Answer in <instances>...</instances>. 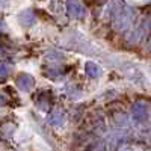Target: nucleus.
<instances>
[{
	"label": "nucleus",
	"mask_w": 151,
	"mask_h": 151,
	"mask_svg": "<svg viewBox=\"0 0 151 151\" xmlns=\"http://www.w3.org/2000/svg\"><path fill=\"white\" fill-rule=\"evenodd\" d=\"M67 12L71 18H82L86 14L85 8L77 2V0H68L67 2Z\"/></svg>",
	"instance_id": "f257e3e1"
},
{
	"label": "nucleus",
	"mask_w": 151,
	"mask_h": 151,
	"mask_svg": "<svg viewBox=\"0 0 151 151\" xmlns=\"http://www.w3.org/2000/svg\"><path fill=\"white\" fill-rule=\"evenodd\" d=\"M15 85H17V88L20 91L27 92V91H30L33 88L35 80H33L32 76H29V74H21V76H18V77L15 79Z\"/></svg>",
	"instance_id": "f03ea898"
},
{
	"label": "nucleus",
	"mask_w": 151,
	"mask_h": 151,
	"mask_svg": "<svg viewBox=\"0 0 151 151\" xmlns=\"http://www.w3.org/2000/svg\"><path fill=\"white\" fill-rule=\"evenodd\" d=\"M18 21H20V24L23 27H30V26L35 24L36 17H35V14L32 11H24V12H21V14L18 15Z\"/></svg>",
	"instance_id": "7ed1b4c3"
},
{
	"label": "nucleus",
	"mask_w": 151,
	"mask_h": 151,
	"mask_svg": "<svg viewBox=\"0 0 151 151\" xmlns=\"http://www.w3.org/2000/svg\"><path fill=\"white\" fill-rule=\"evenodd\" d=\"M65 121V115H64V112L62 110H55L52 112V115L48 116V122L55 125V127H59V125H62Z\"/></svg>",
	"instance_id": "20e7f679"
},
{
	"label": "nucleus",
	"mask_w": 151,
	"mask_h": 151,
	"mask_svg": "<svg viewBox=\"0 0 151 151\" xmlns=\"http://www.w3.org/2000/svg\"><path fill=\"white\" fill-rule=\"evenodd\" d=\"M85 71H86V74L89 76V77H92V79L98 77V76L101 74V70H100V67H98L97 64H94V62H88L86 67H85Z\"/></svg>",
	"instance_id": "39448f33"
},
{
	"label": "nucleus",
	"mask_w": 151,
	"mask_h": 151,
	"mask_svg": "<svg viewBox=\"0 0 151 151\" xmlns=\"http://www.w3.org/2000/svg\"><path fill=\"white\" fill-rule=\"evenodd\" d=\"M133 115L137 121H144L145 116H147V113H145V107L144 104H136L134 109H133Z\"/></svg>",
	"instance_id": "423d86ee"
},
{
	"label": "nucleus",
	"mask_w": 151,
	"mask_h": 151,
	"mask_svg": "<svg viewBox=\"0 0 151 151\" xmlns=\"http://www.w3.org/2000/svg\"><path fill=\"white\" fill-rule=\"evenodd\" d=\"M9 73V68L5 62H0V79H5Z\"/></svg>",
	"instance_id": "0eeeda50"
},
{
	"label": "nucleus",
	"mask_w": 151,
	"mask_h": 151,
	"mask_svg": "<svg viewBox=\"0 0 151 151\" xmlns=\"http://www.w3.org/2000/svg\"><path fill=\"white\" fill-rule=\"evenodd\" d=\"M5 103H6V97L3 94H0V106H3Z\"/></svg>",
	"instance_id": "6e6552de"
},
{
	"label": "nucleus",
	"mask_w": 151,
	"mask_h": 151,
	"mask_svg": "<svg viewBox=\"0 0 151 151\" xmlns=\"http://www.w3.org/2000/svg\"><path fill=\"white\" fill-rule=\"evenodd\" d=\"M2 27H3V21H2V18H0V30H2Z\"/></svg>",
	"instance_id": "1a4fd4ad"
}]
</instances>
